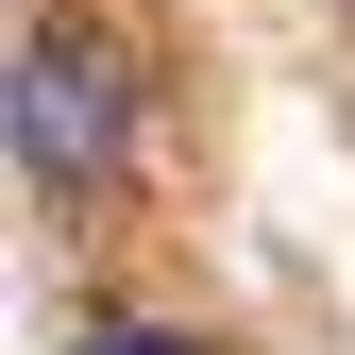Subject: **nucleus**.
<instances>
[{
    "label": "nucleus",
    "instance_id": "f03ea898",
    "mask_svg": "<svg viewBox=\"0 0 355 355\" xmlns=\"http://www.w3.org/2000/svg\"><path fill=\"white\" fill-rule=\"evenodd\" d=\"M85 355H187V338H153V322H102V338H85Z\"/></svg>",
    "mask_w": 355,
    "mask_h": 355
},
{
    "label": "nucleus",
    "instance_id": "f257e3e1",
    "mask_svg": "<svg viewBox=\"0 0 355 355\" xmlns=\"http://www.w3.org/2000/svg\"><path fill=\"white\" fill-rule=\"evenodd\" d=\"M119 169V68L85 51V34H34L17 51V187L34 203H85Z\"/></svg>",
    "mask_w": 355,
    "mask_h": 355
}]
</instances>
